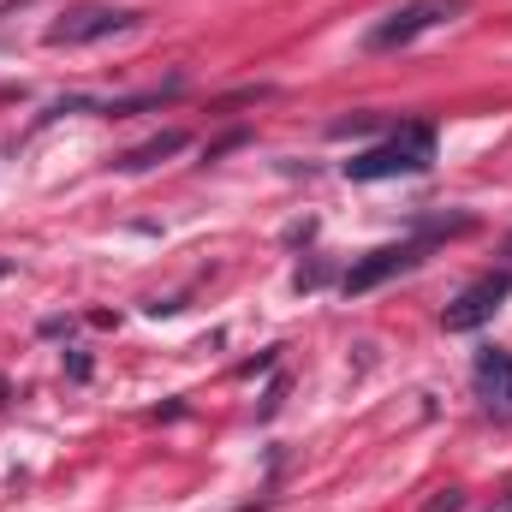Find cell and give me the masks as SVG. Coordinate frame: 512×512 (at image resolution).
<instances>
[{
	"mask_svg": "<svg viewBox=\"0 0 512 512\" xmlns=\"http://www.w3.org/2000/svg\"><path fill=\"white\" fill-rule=\"evenodd\" d=\"M429 167H435V126L411 120V126L393 131L387 143L352 155V161H346V179L376 185V179H417V173H429Z\"/></svg>",
	"mask_w": 512,
	"mask_h": 512,
	"instance_id": "cell-1",
	"label": "cell"
},
{
	"mask_svg": "<svg viewBox=\"0 0 512 512\" xmlns=\"http://www.w3.org/2000/svg\"><path fill=\"white\" fill-rule=\"evenodd\" d=\"M471 221L459 215V221H441V227H423L417 239H405V245H382V251H370L364 262H352L346 268V292H370V286H382V280H393V274H405V268H417L423 262V251L435 245V239H447V233H465Z\"/></svg>",
	"mask_w": 512,
	"mask_h": 512,
	"instance_id": "cell-2",
	"label": "cell"
},
{
	"mask_svg": "<svg viewBox=\"0 0 512 512\" xmlns=\"http://www.w3.org/2000/svg\"><path fill=\"white\" fill-rule=\"evenodd\" d=\"M465 12H471V0H405L399 12H387L382 24L370 30V54L411 48L423 30H435V24H453V18H465Z\"/></svg>",
	"mask_w": 512,
	"mask_h": 512,
	"instance_id": "cell-3",
	"label": "cell"
},
{
	"mask_svg": "<svg viewBox=\"0 0 512 512\" xmlns=\"http://www.w3.org/2000/svg\"><path fill=\"white\" fill-rule=\"evenodd\" d=\"M507 298H512V268H495V274L471 280V286L441 310V328H447V334H471V328H483Z\"/></svg>",
	"mask_w": 512,
	"mask_h": 512,
	"instance_id": "cell-4",
	"label": "cell"
},
{
	"mask_svg": "<svg viewBox=\"0 0 512 512\" xmlns=\"http://www.w3.org/2000/svg\"><path fill=\"white\" fill-rule=\"evenodd\" d=\"M131 24H137V12H126V6H78L60 24H48V48H84V42H102Z\"/></svg>",
	"mask_w": 512,
	"mask_h": 512,
	"instance_id": "cell-5",
	"label": "cell"
},
{
	"mask_svg": "<svg viewBox=\"0 0 512 512\" xmlns=\"http://www.w3.org/2000/svg\"><path fill=\"white\" fill-rule=\"evenodd\" d=\"M471 382H477V399H483L495 417H512V352L483 346L477 364H471Z\"/></svg>",
	"mask_w": 512,
	"mask_h": 512,
	"instance_id": "cell-6",
	"label": "cell"
},
{
	"mask_svg": "<svg viewBox=\"0 0 512 512\" xmlns=\"http://www.w3.org/2000/svg\"><path fill=\"white\" fill-rule=\"evenodd\" d=\"M185 149V131H161V137H149V143H137L120 155V167L126 173H143V167H155V161H167V155H179Z\"/></svg>",
	"mask_w": 512,
	"mask_h": 512,
	"instance_id": "cell-7",
	"label": "cell"
},
{
	"mask_svg": "<svg viewBox=\"0 0 512 512\" xmlns=\"http://www.w3.org/2000/svg\"><path fill=\"white\" fill-rule=\"evenodd\" d=\"M334 137H364V131H376V114H352V120H334Z\"/></svg>",
	"mask_w": 512,
	"mask_h": 512,
	"instance_id": "cell-8",
	"label": "cell"
},
{
	"mask_svg": "<svg viewBox=\"0 0 512 512\" xmlns=\"http://www.w3.org/2000/svg\"><path fill=\"white\" fill-rule=\"evenodd\" d=\"M423 512H465V489H441V495H435Z\"/></svg>",
	"mask_w": 512,
	"mask_h": 512,
	"instance_id": "cell-9",
	"label": "cell"
},
{
	"mask_svg": "<svg viewBox=\"0 0 512 512\" xmlns=\"http://www.w3.org/2000/svg\"><path fill=\"white\" fill-rule=\"evenodd\" d=\"M489 512H512V489H507V495H501V501H495Z\"/></svg>",
	"mask_w": 512,
	"mask_h": 512,
	"instance_id": "cell-10",
	"label": "cell"
},
{
	"mask_svg": "<svg viewBox=\"0 0 512 512\" xmlns=\"http://www.w3.org/2000/svg\"><path fill=\"white\" fill-rule=\"evenodd\" d=\"M0 393H6V382H0Z\"/></svg>",
	"mask_w": 512,
	"mask_h": 512,
	"instance_id": "cell-11",
	"label": "cell"
}]
</instances>
